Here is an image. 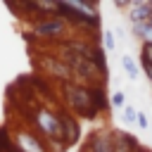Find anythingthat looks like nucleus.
Here are the masks:
<instances>
[{
    "instance_id": "obj_17",
    "label": "nucleus",
    "mask_w": 152,
    "mask_h": 152,
    "mask_svg": "<svg viewBox=\"0 0 152 152\" xmlns=\"http://www.w3.org/2000/svg\"><path fill=\"white\" fill-rule=\"evenodd\" d=\"M131 2H133V0H114V7H116V10H128Z\"/></svg>"
},
{
    "instance_id": "obj_12",
    "label": "nucleus",
    "mask_w": 152,
    "mask_h": 152,
    "mask_svg": "<svg viewBox=\"0 0 152 152\" xmlns=\"http://www.w3.org/2000/svg\"><path fill=\"white\" fill-rule=\"evenodd\" d=\"M102 50L104 52H114L116 50V33H114V28H104L102 31Z\"/></svg>"
},
{
    "instance_id": "obj_13",
    "label": "nucleus",
    "mask_w": 152,
    "mask_h": 152,
    "mask_svg": "<svg viewBox=\"0 0 152 152\" xmlns=\"http://www.w3.org/2000/svg\"><path fill=\"white\" fill-rule=\"evenodd\" d=\"M124 114H121V119L128 124V126H138V109L135 107H131V104H126L124 109H121Z\"/></svg>"
},
{
    "instance_id": "obj_10",
    "label": "nucleus",
    "mask_w": 152,
    "mask_h": 152,
    "mask_svg": "<svg viewBox=\"0 0 152 152\" xmlns=\"http://www.w3.org/2000/svg\"><path fill=\"white\" fill-rule=\"evenodd\" d=\"M128 28H131V36L138 38L142 45H152V24H150V21H145V24H133V26H128Z\"/></svg>"
},
{
    "instance_id": "obj_5",
    "label": "nucleus",
    "mask_w": 152,
    "mask_h": 152,
    "mask_svg": "<svg viewBox=\"0 0 152 152\" xmlns=\"http://www.w3.org/2000/svg\"><path fill=\"white\" fill-rule=\"evenodd\" d=\"M38 69H40L48 78L59 81V86H62V83L74 81L71 69L66 66V62H64L59 55H40V57H38Z\"/></svg>"
},
{
    "instance_id": "obj_19",
    "label": "nucleus",
    "mask_w": 152,
    "mask_h": 152,
    "mask_svg": "<svg viewBox=\"0 0 152 152\" xmlns=\"http://www.w3.org/2000/svg\"><path fill=\"white\" fill-rule=\"evenodd\" d=\"M145 152H147V150H145ZM150 152H152V150H150Z\"/></svg>"
},
{
    "instance_id": "obj_15",
    "label": "nucleus",
    "mask_w": 152,
    "mask_h": 152,
    "mask_svg": "<svg viewBox=\"0 0 152 152\" xmlns=\"http://www.w3.org/2000/svg\"><path fill=\"white\" fill-rule=\"evenodd\" d=\"M140 64L152 66V45H140Z\"/></svg>"
},
{
    "instance_id": "obj_8",
    "label": "nucleus",
    "mask_w": 152,
    "mask_h": 152,
    "mask_svg": "<svg viewBox=\"0 0 152 152\" xmlns=\"http://www.w3.org/2000/svg\"><path fill=\"white\" fill-rule=\"evenodd\" d=\"M59 119H62V131H64V145L66 147H71V145H76L78 140H81V119L78 116H74L71 112H66V109H59Z\"/></svg>"
},
{
    "instance_id": "obj_18",
    "label": "nucleus",
    "mask_w": 152,
    "mask_h": 152,
    "mask_svg": "<svg viewBox=\"0 0 152 152\" xmlns=\"http://www.w3.org/2000/svg\"><path fill=\"white\" fill-rule=\"evenodd\" d=\"M142 71H145V76H147V81H150V86H152V66H150V64H142Z\"/></svg>"
},
{
    "instance_id": "obj_1",
    "label": "nucleus",
    "mask_w": 152,
    "mask_h": 152,
    "mask_svg": "<svg viewBox=\"0 0 152 152\" xmlns=\"http://www.w3.org/2000/svg\"><path fill=\"white\" fill-rule=\"evenodd\" d=\"M57 14L76 28H100V10L83 0H57Z\"/></svg>"
},
{
    "instance_id": "obj_4",
    "label": "nucleus",
    "mask_w": 152,
    "mask_h": 152,
    "mask_svg": "<svg viewBox=\"0 0 152 152\" xmlns=\"http://www.w3.org/2000/svg\"><path fill=\"white\" fill-rule=\"evenodd\" d=\"M69 31V24L59 17V14H50V17H38V21H33V38L38 40H64Z\"/></svg>"
},
{
    "instance_id": "obj_16",
    "label": "nucleus",
    "mask_w": 152,
    "mask_h": 152,
    "mask_svg": "<svg viewBox=\"0 0 152 152\" xmlns=\"http://www.w3.org/2000/svg\"><path fill=\"white\" fill-rule=\"evenodd\" d=\"M138 126L145 131V128H150V116L145 114V112H138Z\"/></svg>"
},
{
    "instance_id": "obj_2",
    "label": "nucleus",
    "mask_w": 152,
    "mask_h": 152,
    "mask_svg": "<svg viewBox=\"0 0 152 152\" xmlns=\"http://www.w3.org/2000/svg\"><path fill=\"white\" fill-rule=\"evenodd\" d=\"M59 88H62V100L66 104V112H71L74 116H83V119H97L100 116V112L95 109V102H93V88L90 86L69 81V83H62Z\"/></svg>"
},
{
    "instance_id": "obj_7",
    "label": "nucleus",
    "mask_w": 152,
    "mask_h": 152,
    "mask_svg": "<svg viewBox=\"0 0 152 152\" xmlns=\"http://www.w3.org/2000/svg\"><path fill=\"white\" fill-rule=\"evenodd\" d=\"M86 152H116V131L95 128L86 140Z\"/></svg>"
},
{
    "instance_id": "obj_11",
    "label": "nucleus",
    "mask_w": 152,
    "mask_h": 152,
    "mask_svg": "<svg viewBox=\"0 0 152 152\" xmlns=\"http://www.w3.org/2000/svg\"><path fill=\"white\" fill-rule=\"evenodd\" d=\"M121 69L126 71V76H128L131 81H135V78H138V62L133 59V55H128V52H124V55H121Z\"/></svg>"
},
{
    "instance_id": "obj_9",
    "label": "nucleus",
    "mask_w": 152,
    "mask_h": 152,
    "mask_svg": "<svg viewBox=\"0 0 152 152\" xmlns=\"http://www.w3.org/2000/svg\"><path fill=\"white\" fill-rule=\"evenodd\" d=\"M150 19H152V5H150V0H133L131 7L126 10V21H128V26H133V24H145V21H150Z\"/></svg>"
},
{
    "instance_id": "obj_3",
    "label": "nucleus",
    "mask_w": 152,
    "mask_h": 152,
    "mask_svg": "<svg viewBox=\"0 0 152 152\" xmlns=\"http://www.w3.org/2000/svg\"><path fill=\"white\" fill-rule=\"evenodd\" d=\"M33 126L38 131V135L52 145V142H59L62 147L64 145V131H62V119H59V112L50 109V107H36L33 112Z\"/></svg>"
},
{
    "instance_id": "obj_6",
    "label": "nucleus",
    "mask_w": 152,
    "mask_h": 152,
    "mask_svg": "<svg viewBox=\"0 0 152 152\" xmlns=\"http://www.w3.org/2000/svg\"><path fill=\"white\" fill-rule=\"evenodd\" d=\"M14 145H17V152H50V145L31 128H17Z\"/></svg>"
},
{
    "instance_id": "obj_14",
    "label": "nucleus",
    "mask_w": 152,
    "mask_h": 152,
    "mask_svg": "<svg viewBox=\"0 0 152 152\" xmlns=\"http://www.w3.org/2000/svg\"><path fill=\"white\" fill-rule=\"evenodd\" d=\"M109 104L114 109H124L126 107V93L124 90H114V95H109Z\"/></svg>"
}]
</instances>
